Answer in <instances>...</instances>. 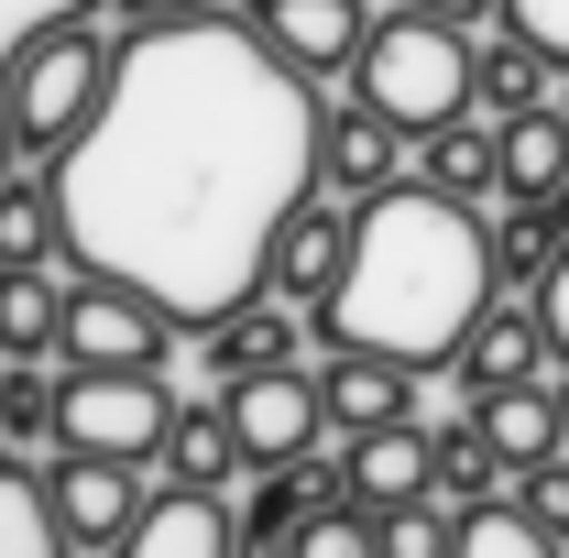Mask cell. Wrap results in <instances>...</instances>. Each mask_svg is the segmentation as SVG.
<instances>
[{"label":"cell","instance_id":"9a60e30c","mask_svg":"<svg viewBox=\"0 0 569 558\" xmlns=\"http://www.w3.org/2000/svg\"><path fill=\"white\" fill-rule=\"evenodd\" d=\"M351 492H361V515L427 504V492H438V438H427L417 417H406V427H372V438H351Z\"/></svg>","mask_w":569,"mask_h":558},{"label":"cell","instance_id":"f35d334b","mask_svg":"<svg viewBox=\"0 0 569 558\" xmlns=\"http://www.w3.org/2000/svg\"><path fill=\"white\" fill-rule=\"evenodd\" d=\"M548 406H559V449H569V361H559V383H548Z\"/></svg>","mask_w":569,"mask_h":558},{"label":"cell","instance_id":"3957f363","mask_svg":"<svg viewBox=\"0 0 569 558\" xmlns=\"http://www.w3.org/2000/svg\"><path fill=\"white\" fill-rule=\"evenodd\" d=\"M110 67H121V44H99V22H77V11L33 22V33L11 44V67H0V132H11V153H44V165H56V153L99 121Z\"/></svg>","mask_w":569,"mask_h":558},{"label":"cell","instance_id":"2e32d148","mask_svg":"<svg viewBox=\"0 0 569 558\" xmlns=\"http://www.w3.org/2000/svg\"><path fill=\"white\" fill-rule=\"evenodd\" d=\"M417 176L438 187V198H460V209H503V142L493 121L471 110V121H438V132L417 142Z\"/></svg>","mask_w":569,"mask_h":558},{"label":"cell","instance_id":"d590c367","mask_svg":"<svg viewBox=\"0 0 569 558\" xmlns=\"http://www.w3.org/2000/svg\"><path fill=\"white\" fill-rule=\"evenodd\" d=\"M537 329H548V350L569 361V252L548 263V285H537Z\"/></svg>","mask_w":569,"mask_h":558},{"label":"cell","instance_id":"8d00e7d4","mask_svg":"<svg viewBox=\"0 0 569 558\" xmlns=\"http://www.w3.org/2000/svg\"><path fill=\"white\" fill-rule=\"evenodd\" d=\"M406 11L449 22V33H493V22H503V0H406Z\"/></svg>","mask_w":569,"mask_h":558},{"label":"cell","instance_id":"30bf717a","mask_svg":"<svg viewBox=\"0 0 569 558\" xmlns=\"http://www.w3.org/2000/svg\"><path fill=\"white\" fill-rule=\"evenodd\" d=\"M340 275H351V209H329V198H307V209L274 230V263H263V296H284V307H329L340 296Z\"/></svg>","mask_w":569,"mask_h":558},{"label":"cell","instance_id":"4dcf8cb0","mask_svg":"<svg viewBox=\"0 0 569 558\" xmlns=\"http://www.w3.org/2000/svg\"><path fill=\"white\" fill-rule=\"evenodd\" d=\"M284 558H383V537H372L361 504H340V515H307V526L284 537Z\"/></svg>","mask_w":569,"mask_h":558},{"label":"cell","instance_id":"d4e9b609","mask_svg":"<svg viewBox=\"0 0 569 558\" xmlns=\"http://www.w3.org/2000/svg\"><path fill=\"white\" fill-rule=\"evenodd\" d=\"M56 340H67L56 275H0V361H56Z\"/></svg>","mask_w":569,"mask_h":558},{"label":"cell","instance_id":"8fae6325","mask_svg":"<svg viewBox=\"0 0 569 558\" xmlns=\"http://www.w3.org/2000/svg\"><path fill=\"white\" fill-rule=\"evenodd\" d=\"M44 492H56V515H67L77 548H121L132 515H142V471L132 460H99V449H56Z\"/></svg>","mask_w":569,"mask_h":558},{"label":"cell","instance_id":"836d02e7","mask_svg":"<svg viewBox=\"0 0 569 558\" xmlns=\"http://www.w3.org/2000/svg\"><path fill=\"white\" fill-rule=\"evenodd\" d=\"M296 482H307V504H318V515L361 504V492H351V449H307V460H296Z\"/></svg>","mask_w":569,"mask_h":558},{"label":"cell","instance_id":"cb8c5ba5","mask_svg":"<svg viewBox=\"0 0 569 558\" xmlns=\"http://www.w3.org/2000/svg\"><path fill=\"white\" fill-rule=\"evenodd\" d=\"M503 142V198H548L569 176V110L548 99V110H526V121H493Z\"/></svg>","mask_w":569,"mask_h":558},{"label":"cell","instance_id":"8992f818","mask_svg":"<svg viewBox=\"0 0 569 558\" xmlns=\"http://www.w3.org/2000/svg\"><path fill=\"white\" fill-rule=\"evenodd\" d=\"M164 350H176V318H164L153 296L99 285V275L67 285V340H56L67 372H164Z\"/></svg>","mask_w":569,"mask_h":558},{"label":"cell","instance_id":"44dd1931","mask_svg":"<svg viewBox=\"0 0 569 558\" xmlns=\"http://www.w3.org/2000/svg\"><path fill=\"white\" fill-rule=\"evenodd\" d=\"M471 417H482V438H493V460H503V471H537V460H559V406H548V383L482 395Z\"/></svg>","mask_w":569,"mask_h":558},{"label":"cell","instance_id":"603a6c76","mask_svg":"<svg viewBox=\"0 0 569 558\" xmlns=\"http://www.w3.org/2000/svg\"><path fill=\"white\" fill-rule=\"evenodd\" d=\"M427 438H438V504H460V515H471V504H503V492H515V471L493 460V438H482L471 406H460L449 427H427Z\"/></svg>","mask_w":569,"mask_h":558},{"label":"cell","instance_id":"e575fe53","mask_svg":"<svg viewBox=\"0 0 569 558\" xmlns=\"http://www.w3.org/2000/svg\"><path fill=\"white\" fill-rule=\"evenodd\" d=\"M110 11H121L132 33H176V22H209L219 0H110Z\"/></svg>","mask_w":569,"mask_h":558},{"label":"cell","instance_id":"4fadbf2b","mask_svg":"<svg viewBox=\"0 0 569 558\" xmlns=\"http://www.w3.org/2000/svg\"><path fill=\"white\" fill-rule=\"evenodd\" d=\"M406 153H417V142L395 132V121H383V110H329V132H318V187H340V198H383V187H406V176H417V165H406Z\"/></svg>","mask_w":569,"mask_h":558},{"label":"cell","instance_id":"484cf974","mask_svg":"<svg viewBox=\"0 0 569 558\" xmlns=\"http://www.w3.org/2000/svg\"><path fill=\"white\" fill-rule=\"evenodd\" d=\"M67 417V372H44V361H0V438L11 449H44Z\"/></svg>","mask_w":569,"mask_h":558},{"label":"cell","instance_id":"ffe728a7","mask_svg":"<svg viewBox=\"0 0 569 558\" xmlns=\"http://www.w3.org/2000/svg\"><path fill=\"white\" fill-rule=\"evenodd\" d=\"M230 471H241V438H230V406H176V427H164V482L187 492H230Z\"/></svg>","mask_w":569,"mask_h":558},{"label":"cell","instance_id":"7402d4cb","mask_svg":"<svg viewBox=\"0 0 569 558\" xmlns=\"http://www.w3.org/2000/svg\"><path fill=\"white\" fill-rule=\"evenodd\" d=\"M0 558H77L44 471H22V460H0Z\"/></svg>","mask_w":569,"mask_h":558},{"label":"cell","instance_id":"7a4b0ae2","mask_svg":"<svg viewBox=\"0 0 569 558\" xmlns=\"http://www.w3.org/2000/svg\"><path fill=\"white\" fill-rule=\"evenodd\" d=\"M482 307H493V230H482V209H460L427 176H406V187L351 209V275L318 307V340L383 350V361H406L427 383V372L460 361Z\"/></svg>","mask_w":569,"mask_h":558},{"label":"cell","instance_id":"9c48e42d","mask_svg":"<svg viewBox=\"0 0 569 558\" xmlns=\"http://www.w3.org/2000/svg\"><path fill=\"white\" fill-rule=\"evenodd\" d=\"M252 33L296 77H351L361 33H372V0H252Z\"/></svg>","mask_w":569,"mask_h":558},{"label":"cell","instance_id":"74e56055","mask_svg":"<svg viewBox=\"0 0 569 558\" xmlns=\"http://www.w3.org/2000/svg\"><path fill=\"white\" fill-rule=\"evenodd\" d=\"M537 209H548V230H559V241H569V176H559V187H548V198H537Z\"/></svg>","mask_w":569,"mask_h":558},{"label":"cell","instance_id":"52a82bcc","mask_svg":"<svg viewBox=\"0 0 569 558\" xmlns=\"http://www.w3.org/2000/svg\"><path fill=\"white\" fill-rule=\"evenodd\" d=\"M219 406H230V438H241V471H296L307 449H318V372H241V383H219Z\"/></svg>","mask_w":569,"mask_h":558},{"label":"cell","instance_id":"5b68a950","mask_svg":"<svg viewBox=\"0 0 569 558\" xmlns=\"http://www.w3.org/2000/svg\"><path fill=\"white\" fill-rule=\"evenodd\" d=\"M164 427H176V395L164 372H67V417H56V449H99V460H164Z\"/></svg>","mask_w":569,"mask_h":558},{"label":"cell","instance_id":"f1b7e54d","mask_svg":"<svg viewBox=\"0 0 569 558\" xmlns=\"http://www.w3.org/2000/svg\"><path fill=\"white\" fill-rule=\"evenodd\" d=\"M372 537H383V558H449L460 548V504H395V515H372Z\"/></svg>","mask_w":569,"mask_h":558},{"label":"cell","instance_id":"ab89813d","mask_svg":"<svg viewBox=\"0 0 569 558\" xmlns=\"http://www.w3.org/2000/svg\"><path fill=\"white\" fill-rule=\"evenodd\" d=\"M559 110H569V77H559Z\"/></svg>","mask_w":569,"mask_h":558},{"label":"cell","instance_id":"ba28073f","mask_svg":"<svg viewBox=\"0 0 569 558\" xmlns=\"http://www.w3.org/2000/svg\"><path fill=\"white\" fill-rule=\"evenodd\" d=\"M110 558H252V537H241V515H230L219 492L164 482V492H142L132 537H121Z\"/></svg>","mask_w":569,"mask_h":558},{"label":"cell","instance_id":"277c9868","mask_svg":"<svg viewBox=\"0 0 569 558\" xmlns=\"http://www.w3.org/2000/svg\"><path fill=\"white\" fill-rule=\"evenodd\" d=\"M351 99L383 110L406 142H427L438 121H471V33H449L427 11H372L351 56Z\"/></svg>","mask_w":569,"mask_h":558},{"label":"cell","instance_id":"83f0119b","mask_svg":"<svg viewBox=\"0 0 569 558\" xmlns=\"http://www.w3.org/2000/svg\"><path fill=\"white\" fill-rule=\"evenodd\" d=\"M449 558H559V537L503 492V504H471V515H460V548H449Z\"/></svg>","mask_w":569,"mask_h":558},{"label":"cell","instance_id":"7c38bea8","mask_svg":"<svg viewBox=\"0 0 569 558\" xmlns=\"http://www.w3.org/2000/svg\"><path fill=\"white\" fill-rule=\"evenodd\" d=\"M559 350H548V329H537V296L526 307H482L471 318V340H460V406H482V395H515V383H537Z\"/></svg>","mask_w":569,"mask_h":558},{"label":"cell","instance_id":"d6986e66","mask_svg":"<svg viewBox=\"0 0 569 558\" xmlns=\"http://www.w3.org/2000/svg\"><path fill=\"white\" fill-rule=\"evenodd\" d=\"M548 67H559V56H537L526 33L471 44V110H482V121H526V110H548Z\"/></svg>","mask_w":569,"mask_h":558},{"label":"cell","instance_id":"1f68e13d","mask_svg":"<svg viewBox=\"0 0 569 558\" xmlns=\"http://www.w3.org/2000/svg\"><path fill=\"white\" fill-rule=\"evenodd\" d=\"M515 504H526L548 537H569V449H559V460H537V471H515Z\"/></svg>","mask_w":569,"mask_h":558},{"label":"cell","instance_id":"e0dca14e","mask_svg":"<svg viewBox=\"0 0 569 558\" xmlns=\"http://www.w3.org/2000/svg\"><path fill=\"white\" fill-rule=\"evenodd\" d=\"M307 329H318V318H307V307H284V296H252V307H230V318L209 329V361H219V383H241V372H284Z\"/></svg>","mask_w":569,"mask_h":558},{"label":"cell","instance_id":"ac0fdd59","mask_svg":"<svg viewBox=\"0 0 569 558\" xmlns=\"http://www.w3.org/2000/svg\"><path fill=\"white\" fill-rule=\"evenodd\" d=\"M67 219H56V176H0V275H56Z\"/></svg>","mask_w":569,"mask_h":558},{"label":"cell","instance_id":"4316f807","mask_svg":"<svg viewBox=\"0 0 569 558\" xmlns=\"http://www.w3.org/2000/svg\"><path fill=\"white\" fill-rule=\"evenodd\" d=\"M559 252H569V241L548 230V209H537V198H503V219H493V285H526V296H537Z\"/></svg>","mask_w":569,"mask_h":558},{"label":"cell","instance_id":"f546056e","mask_svg":"<svg viewBox=\"0 0 569 558\" xmlns=\"http://www.w3.org/2000/svg\"><path fill=\"white\" fill-rule=\"evenodd\" d=\"M307 515H318V504H307V482H296V471H263V482H252V504H241V537H252V548H284Z\"/></svg>","mask_w":569,"mask_h":558},{"label":"cell","instance_id":"5bb4252c","mask_svg":"<svg viewBox=\"0 0 569 558\" xmlns=\"http://www.w3.org/2000/svg\"><path fill=\"white\" fill-rule=\"evenodd\" d=\"M318 406H329L340 438L406 427V417H417V372H406V361H383V350H329V361H318Z\"/></svg>","mask_w":569,"mask_h":558},{"label":"cell","instance_id":"d6a6232c","mask_svg":"<svg viewBox=\"0 0 569 558\" xmlns=\"http://www.w3.org/2000/svg\"><path fill=\"white\" fill-rule=\"evenodd\" d=\"M503 33H526L537 56H559V67H569V0H503Z\"/></svg>","mask_w":569,"mask_h":558},{"label":"cell","instance_id":"6da1fadb","mask_svg":"<svg viewBox=\"0 0 569 558\" xmlns=\"http://www.w3.org/2000/svg\"><path fill=\"white\" fill-rule=\"evenodd\" d=\"M318 77H296L252 22L121 33L99 121L56 153L67 263L153 296L176 329H219L263 296L274 230L318 198Z\"/></svg>","mask_w":569,"mask_h":558}]
</instances>
